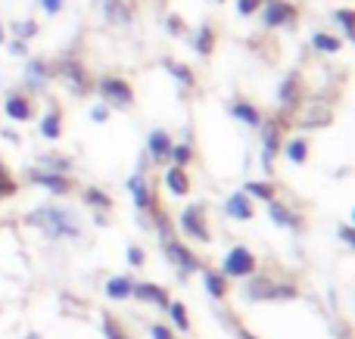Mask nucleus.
<instances>
[{
	"mask_svg": "<svg viewBox=\"0 0 355 339\" xmlns=\"http://www.w3.org/2000/svg\"><path fill=\"white\" fill-rule=\"evenodd\" d=\"M340 240H343L346 246H355V230H352V224H343V228H340Z\"/></svg>",
	"mask_w": 355,
	"mask_h": 339,
	"instance_id": "a18cd8bd",
	"label": "nucleus"
},
{
	"mask_svg": "<svg viewBox=\"0 0 355 339\" xmlns=\"http://www.w3.org/2000/svg\"><path fill=\"white\" fill-rule=\"evenodd\" d=\"M125 187H128V193H131V199H135V205L141 212H153V209H159L156 205V196H153V187L147 184V178H144L141 172H135L128 181H125Z\"/></svg>",
	"mask_w": 355,
	"mask_h": 339,
	"instance_id": "ddd939ff",
	"label": "nucleus"
},
{
	"mask_svg": "<svg viewBox=\"0 0 355 339\" xmlns=\"http://www.w3.org/2000/svg\"><path fill=\"white\" fill-rule=\"evenodd\" d=\"M243 193L250 199H262V203H271V199H277V187L271 184V181H246Z\"/></svg>",
	"mask_w": 355,
	"mask_h": 339,
	"instance_id": "c85d7f7f",
	"label": "nucleus"
},
{
	"mask_svg": "<svg viewBox=\"0 0 355 339\" xmlns=\"http://www.w3.org/2000/svg\"><path fill=\"white\" fill-rule=\"evenodd\" d=\"M281 153L287 156V162H293V165H306L309 162V137H290V140L281 147Z\"/></svg>",
	"mask_w": 355,
	"mask_h": 339,
	"instance_id": "a878e982",
	"label": "nucleus"
},
{
	"mask_svg": "<svg viewBox=\"0 0 355 339\" xmlns=\"http://www.w3.org/2000/svg\"><path fill=\"white\" fill-rule=\"evenodd\" d=\"M262 25L265 28H284V25L296 22V6L290 0H262Z\"/></svg>",
	"mask_w": 355,
	"mask_h": 339,
	"instance_id": "9d476101",
	"label": "nucleus"
},
{
	"mask_svg": "<svg viewBox=\"0 0 355 339\" xmlns=\"http://www.w3.org/2000/svg\"><path fill=\"white\" fill-rule=\"evenodd\" d=\"M0 109H3V116L10 118V122H31V116H35L31 100L25 97V93H19V91H12L10 97L0 103Z\"/></svg>",
	"mask_w": 355,
	"mask_h": 339,
	"instance_id": "2eb2a0df",
	"label": "nucleus"
},
{
	"mask_svg": "<svg viewBox=\"0 0 355 339\" xmlns=\"http://www.w3.org/2000/svg\"><path fill=\"white\" fill-rule=\"evenodd\" d=\"M41 168H44V172L69 174V172H72V159H66V156H44V159H41Z\"/></svg>",
	"mask_w": 355,
	"mask_h": 339,
	"instance_id": "c9c22d12",
	"label": "nucleus"
},
{
	"mask_svg": "<svg viewBox=\"0 0 355 339\" xmlns=\"http://www.w3.org/2000/svg\"><path fill=\"white\" fill-rule=\"evenodd\" d=\"M3 137H6V140H12V143H19V134H16V131H3Z\"/></svg>",
	"mask_w": 355,
	"mask_h": 339,
	"instance_id": "09e8293b",
	"label": "nucleus"
},
{
	"mask_svg": "<svg viewBox=\"0 0 355 339\" xmlns=\"http://www.w3.org/2000/svg\"><path fill=\"white\" fill-rule=\"evenodd\" d=\"M225 215L234 218V221H252L256 205H252V199L246 196L243 190H237V193H231V196L225 199Z\"/></svg>",
	"mask_w": 355,
	"mask_h": 339,
	"instance_id": "f3484780",
	"label": "nucleus"
},
{
	"mask_svg": "<svg viewBox=\"0 0 355 339\" xmlns=\"http://www.w3.org/2000/svg\"><path fill=\"white\" fill-rule=\"evenodd\" d=\"M91 118H94L97 125H103L106 118H110V106H106V103H97V106L91 109Z\"/></svg>",
	"mask_w": 355,
	"mask_h": 339,
	"instance_id": "37998d69",
	"label": "nucleus"
},
{
	"mask_svg": "<svg viewBox=\"0 0 355 339\" xmlns=\"http://www.w3.org/2000/svg\"><path fill=\"white\" fill-rule=\"evenodd\" d=\"M103 290L112 302H128L131 290H135V277H128V274H112V277L103 284Z\"/></svg>",
	"mask_w": 355,
	"mask_h": 339,
	"instance_id": "aec40b11",
	"label": "nucleus"
},
{
	"mask_svg": "<svg viewBox=\"0 0 355 339\" xmlns=\"http://www.w3.org/2000/svg\"><path fill=\"white\" fill-rule=\"evenodd\" d=\"M227 112H231L237 122H243L246 128H259V125H262V118H265L262 112L250 103V100H234V103L227 106Z\"/></svg>",
	"mask_w": 355,
	"mask_h": 339,
	"instance_id": "4be33fe9",
	"label": "nucleus"
},
{
	"mask_svg": "<svg viewBox=\"0 0 355 339\" xmlns=\"http://www.w3.org/2000/svg\"><path fill=\"white\" fill-rule=\"evenodd\" d=\"M53 75L69 87V91L75 93V97H85V93H91V87H94L91 78H87L85 62L75 59V56H69V59H60V66L53 68Z\"/></svg>",
	"mask_w": 355,
	"mask_h": 339,
	"instance_id": "0eeeda50",
	"label": "nucleus"
},
{
	"mask_svg": "<svg viewBox=\"0 0 355 339\" xmlns=\"http://www.w3.org/2000/svg\"><path fill=\"white\" fill-rule=\"evenodd\" d=\"M103 16L110 25H128L135 19V10L128 6V0H103Z\"/></svg>",
	"mask_w": 355,
	"mask_h": 339,
	"instance_id": "393cba45",
	"label": "nucleus"
},
{
	"mask_svg": "<svg viewBox=\"0 0 355 339\" xmlns=\"http://www.w3.org/2000/svg\"><path fill=\"white\" fill-rule=\"evenodd\" d=\"M262 10V0H237V12L240 16H252V12H259Z\"/></svg>",
	"mask_w": 355,
	"mask_h": 339,
	"instance_id": "ea45409f",
	"label": "nucleus"
},
{
	"mask_svg": "<svg viewBox=\"0 0 355 339\" xmlns=\"http://www.w3.org/2000/svg\"><path fill=\"white\" fill-rule=\"evenodd\" d=\"M131 299H137L141 305H159V309H166V305L172 302V296H168L166 286L150 284V280H135V290H131Z\"/></svg>",
	"mask_w": 355,
	"mask_h": 339,
	"instance_id": "4468645a",
	"label": "nucleus"
},
{
	"mask_svg": "<svg viewBox=\"0 0 355 339\" xmlns=\"http://www.w3.org/2000/svg\"><path fill=\"white\" fill-rule=\"evenodd\" d=\"M256 268H259V262L250 246H231L225 253V259H221V274L227 280H246L256 274Z\"/></svg>",
	"mask_w": 355,
	"mask_h": 339,
	"instance_id": "423d86ee",
	"label": "nucleus"
},
{
	"mask_svg": "<svg viewBox=\"0 0 355 339\" xmlns=\"http://www.w3.org/2000/svg\"><path fill=\"white\" fill-rule=\"evenodd\" d=\"M231 327H234V333H237V339H259L256 333H252V330H246V327H243V324H240V321H234Z\"/></svg>",
	"mask_w": 355,
	"mask_h": 339,
	"instance_id": "49530a36",
	"label": "nucleus"
},
{
	"mask_svg": "<svg viewBox=\"0 0 355 339\" xmlns=\"http://www.w3.org/2000/svg\"><path fill=\"white\" fill-rule=\"evenodd\" d=\"M53 78V68L47 59H28L25 62V87L28 91H44Z\"/></svg>",
	"mask_w": 355,
	"mask_h": 339,
	"instance_id": "dca6fc26",
	"label": "nucleus"
},
{
	"mask_svg": "<svg viewBox=\"0 0 355 339\" xmlns=\"http://www.w3.org/2000/svg\"><path fill=\"white\" fill-rule=\"evenodd\" d=\"M25 221L50 240H78L81 237V221L69 205H37L25 215Z\"/></svg>",
	"mask_w": 355,
	"mask_h": 339,
	"instance_id": "f257e3e1",
	"label": "nucleus"
},
{
	"mask_svg": "<svg viewBox=\"0 0 355 339\" xmlns=\"http://www.w3.org/2000/svg\"><path fill=\"white\" fill-rule=\"evenodd\" d=\"M168 149H172V137H168V131H162V128H156V131H150V137H147V156L159 165V162H168Z\"/></svg>",
	"mask_w": 355,
	"mask_h": 339,
	"instance_id": "6ab92c4d",
	"label": "nucleus"
},
{
	"mask_svg": "<svg viewBox=\"0 0 355 339\" xmlns=\"http://www.w3.org/2000/svg\"><path fill=\"white\" fill-rule=\"evenodd\" d=\"M37 131H41L44 140H60L62 137V112L56 109V106H50V109L41 116V122H37Z\"/></svg>",
	"mask_w": 355,
	"mask_h": 339,
	"instance_id": "b1692460",
	"label": "nucleus"
},
{
	"mask_svg": "<svg viewBox=\"0 0 355 339\" xmlns=\"http://www.w3.org/2000/svg\"><path fill=\"white\" fill-rule=\"evenodd\" d=\"M125 259H128V265L144 268V262H147V255H144V249H141V246H128V253H125Z\"/></svg>",
	"mask_w": 355,
	"mask_h": 339,
	"instance_id": "79ce46f5",
	"label": "nucleus"
},
{
	"mask_svg": "<svg viewBox=\"0 0 355 339\" xmlns=\"http://www.w3.org/2000/svg\"><path fill=\"white\" fill-rule=\"evenodd\" d=\"M334 122V106L324 103V100H309V103H300V116H296V125L306 131L315 128H327Z\"/></svg>",
	"mask_w": 355,
	"mask_h": 339,
	"instance_id": "1a4fd4ad",
	"label": "nucleus"
},
{
	"mask_svg": "<svg viewBox=\"0 0 355 339\" xmlns=\"http://www.w3.org/2000/svg\"><path fill=\"white\" fill-rule=\"evenodd\" d=\"M10 31H12V37H16V41H25V44H28L31 37L37 35V22H35V19H19V22L10 25Z\"/></svg>",
	"mask_w": 355,
	"mask_h": 339,
	"instance_id": "72a5a7b5",
	"label": "nucleus"
},
{
	"mask_svg": "<svg viewBox=\"0 0 355 339\" xmlns=\"http://www.w3.org/2000/svg\"><path fill=\"white\" fill-rule=\"evenodd\" d=\"M6 41V31H3V25H0V44H3Z\"/></svg>",
	"mask_w": 355,
	"mask_h": 339,
	"instance_id": "8fccbe9b",
	"label": "nucleus"
},
{
	"mask_svg": "<svg viewBox=\"0 0 355 339\" xmlns=\"http://www.w3.org/2000/svg\"><path fill=\"white\" fill-rule=\"evenodd\" d=\"M150 339H178L175 333H172V327H166V324H150Z\"/></svg>",
	"mask_w": 355,
	"mask_h": 339,
	"instance_id": "a19ab883",
	"label": "nucleus"
},
{
	"mask_svg": "<svg viewBox=\"0 0 355 339\" xmlns=\"http://www.w3.org/2000/svg\"><path fill=\"white\" fill-rule=\"evenodd\" d=\"M166 309H168V318H172V327L181 330V333H187L190 330V315H187V309H184V302H175L172 299Z\"/></svg>",
	"mask_w": 355,
	"mask_h": 339,
	"instance_id": "2f4dec72",
	"label": "nucleus"
},
{
	"mask_svg": "<svg viewBox=\"0 0 355 339\" xmlns=\"http://www.w3.org/2000/svg\"><path fill=\"white\" fill-rule=\"evenodd\" d=\"M97 93L103 97L106 106H116V109H128V106H135V87H131L125 78H119V75H106V78H100Z\"/></svg>",
	"mask_w": 355,
	"mask_h": 339,
	"instance_id": "6e6552de",
	"label": "nucleus"
},
{
	"mask_svg": "<svg viewBox=\"0 0 355 339\" xmlns=\"http://www.w3.org/2000/svg\"><path fill=\"white\" fill-rule=\"evenodd\" d=\"M103 336H106V339H131L122 327H119L116 318H110V315H103Z\"/></svg>",
	"mask_w": 355,
	"mask_h": 339,
	"instance_id": "4c0bfd02",
	"label": "nucleus"
},
{
	"mask_svg": "<svg viewBox=\"0 0 355 339\" xmlns=\"http://www.w3.org/2000/svg\"><path fill=\"white\" fill-rule=\"evenodd\" d=\"M227 284H231V280H227L221 271H212V268L202 271V286H206V293L215 299V302H225L227 299V290H231Z\"/></svg>",
	"mask_w": 355,
	"mask_h": 339,
	"instance_id": "5701e85b",
	"label": "nucleus"
},
{
	"mask_svg": "<svg viewBox=\"0 0 355 339\" xmlns=\"http://www.w3.org/2000/svg\"><path fill=\"white\" fill-rule=\"evenodd\" d=\"M268 215H271V221H275L277 228L302 230V215L290 209L287 203H281V199H271V203H268Z\"/></svg>",
	"mask_w": 355,
	"mask_h": 339,
	"instance_id": "a211bd4d",
	"label": "nucleus"
},
{
	"mask_svg": "<svg viewBox=\"0 0 355 339\" xmlns=\"http://www.w3.org/2000/svg\"><path fill=\"white\" fill-rule=\"evenodd\" d=\"M168 162L178 168H187L190 162H193V147L190 143H172V149H168Z\"/></svg>",
	"mask_w": 355,
	"mask_h": 339,
	"instance_id": "473e14b6",
	"label": "nucleus"
},
{
	"mask_svg": "<svg viewBox=\"0 0 355 339\" xmlns=\"http://www.w3.org/2000/svg\"><path fill=\"white\" fill-rule=\"evenodd\" d=\"M312 47L318 50V53L334 56V53H340V47H343V41H340V37H334L331 31H315V35H312Z\"/></svg>",
	"mask_w": 355,
	"mask_h": 339,
	"instance_id": "7c9ffc66",
	"label": "nucleus"
},
{
	"mask_svg": "<svg viewBox=\"0 0 355 339\" xmlns=\"http://www.w3.org/2000/svg\"><path fill=\"white\" fill-rule=\"evenodd\" d=\"M81 199H85V205H91L94 212H110L112 209V196L103 190V187H85V193H81Z\"/></svg>",
	"mask_w": 355,
	"mask_h": 339,
	"instance_id": "bb28decb",
	"label": "nucleus"
},
{
	"mask_svg": "<svg viewBox=\"0 0 355 339\" xmlns=\"http://www.w3.org/2000/svg\"><path fill=\"white\" fill-rule=\"evenodd\" d=\"M352 19H355V10H349V6H343V10H334V22L340 25V31H343L346 41H352Z\"/></svg>",
	"mask_w": 355,
	"mask_h": 339,
	"instance_id": "e433bc0d",
	"label": "nucleus"
},
{
	"mask_svg": "<svg viewBox=\"0 0 355 339\" xmlns=\"http://www.w3.org/2000/svg\"><path fill=\"white\" fill-rule=\"evenodd\" d=\"M162 66H166V72L172 75L181 87H196V78H193V72H190V66H184V62H178V59H162Z\"/></svg>",
	"mask_w": 355,
	"mask_h": 339,
	"instance_id": "c756f323",
	"label": "nucleus"
},
{
	"mask_svg": "<svg viewBox=\"0 0 355 339\" xmlns=\"http://www.w3.org/2000/svg\"><path fill=\"white\" fill-rule=\"evenodd\" d=\"M215 3H221V0H215Z\"/></svg>",
	"mask_w": 355,
	"mask_h": 339,
	"instance_id": "603ef678",
	"label": "nucleus"
},
{
	"mask_svg": "<svg viewBox=\"0 0 355 339\" xmlns=\"http://www.w3.org/2000/svg\"><path fill=\"white\" fill-rule=\"evenodd\" d=\"M162 184H166V190L172 193V196H187L190 193V174L187 168H166V174H162Z\"/></svg>",
	"mask_w": 355,
	"mask_h": 339,
	"instance_id": "412c9836",
	"label": "nucleus"
},
{
	"mask_svg": "<svg viewBox=\"0 0 355 339\" xmlns=\"http://www.w3.org/2000/svg\"><path fill=\"white\" fill-rule=\"evenodd\" d=\"M300 296V286L296 284H284V280H275V277H246V286H243V299L250 302H293Z\"/></svg>",
	"mask_w": 355,
	"mask_h": 339,
	"instance_id": "f03ea898",
	"label": "nucleus"
},
{
	"mask_svg": "<svg viewBox=\"0 0 355 339\" xmlns=\"http://www.w3.org/2000/svg\"><path fill=\"white\" fill-rule=\"evenodd\" d=\"M25 178H28V184L44 187V190L53 193V196H69V193H72V178H69V174L44 172V168H28Z\"/></svg>",
	"mask_w": 355,
	"mask_h": 339,
	"instance_id": "9b49d317",
	"label": "nucleus"
},
{
	"mask_svg": "<svg viewBox=\"0 0 355 339\" xmlns=\"http://www.w3.org/2000/svg\"><path fill=\"white\" fill-rule=\"evenodd\" d=\"M277 103L284 109H300V103H306V81H302L300 72H290L287 78L277 87Z\"/></svg>",
	"mask_w": 355,
	"mask_h": 339,
	"instance_id": "f8f14e48",
	"label": "nucleus"
},
{
	"mask_svg": "<svg viewBox=\"0 0 355 339\" xmlns=\"http://www.w3.org/2000/svg\"><path fill=\"white\" fill-rule=\"evenodd\" d=\"M166 31L172 37H184V31H187V28H184V22H181V16H178V12H168V16H166Z\"/></svg>",
	"mask_w": 355,
	"mask_h": 339,
	"instance_id": "58836bf2",
	"label": "nucleus"
},
{
	"mask_svg": "<svg viewBox=\"0 0 355 339\" xmlns=\"http://www.w3.org/2000/svg\"><path fill=\"white\" fill-rule=\"evenodd\" d=\"M25 50H28L25 47V41H10V53L12 56H25Z\"/></svg>",
	"mask_w": 355,
	"mask_h": 339,
	"instance_id": "de8ad7c7",
	"label": "nucleus"
},
{
	"mask_svg": "<svg viewBox=\"0 0 355 339\" xmlns=\"http://www.w3.org/2000/svg\"><path fill=\"white\" fill-rule=\"evenodd\" d=\"M62 3H66V0H41V6H44L47 16H56V12L62 10Z\"/></svg>",
	"mask_w": 355,
	"mask_h": 339,
	"instance_id": "c03bdc74",
	"label": "nucleus"
},
{
	"mask_svg": "<svg viewBox=\"0 0 355 339\" xmlns=\"http://www.w3.org/2000/svg\"><path fill=\"white\" fill-rule=\"evenodd\" d=\"M193 50H196V56H212V50H215V28L209 22H202L200 28H196Z\"/></svg>",
	"mask_w": 355,
	"mask_h": 339,
	"instance_id": "cd10ccee",
	"label": "nucleus"
},
{
	"mask_svg": "<svg viewBox=\"0 0 355 339\" xmlns=\"http://www.w3.org/2000/svg\"><path fill=\"white\" fill-rule=\"evenodd\" d=\"M178 224H181L184 237H190V240L212 243V228H209V215H206V205L202 203L184 205V212L178 215Z\"/></svg>",
	"mask_w": 355,
	"mask_h": 339,
	"instance_id": "39448f33",
	"label": "nucleus"
},
{
	"mask_svg": "<svg viewBox=\"0 0 355 339\" xmlns=\"http://www.w3.org/2000/svg\"><path fill=\"white\" fill-rule=\"evenodd\" d=\"M28 339H41V336H37V333H28Z\"/></svg>",
	"mask_w": 355,
	"mask_h": 339,
	"instance_id": "3c124183",
	"label": "nucleus"
},
{
	"mask_svg": "<svg viewBox=\"0 0 355 339\" xmlns=\"http://www.w3.org/2000/svg\"><path fill=\"white\" fill-rule=\"evenodd\" d=\"M16 190H19L16 178H12V172L3 165V159H0V199H10V196H16Z\"/></svg>",
	"mask_w": 355,
	"mask_h": 339,
	"instance_id": "f704fd0d",
	"label": "nucleus"
},
{
	"mask_svg": "<svg viewBox=\"0 0 355 339\" xmlns=\"http://www.w3.org/2000/svg\"><path fill=\"white\" fill-rule=\"evenodd\" d=\"M284 118L281 116H271V118H262L259 125V143H262V168L265 172H275V159L281 156V147H284Z\"/></svg>",
	"mask_w": 355,
	"mask_h": 339,
	"instance_id": "7ed1b4c3",
	"label": "nucleus"
},
{
	"mask_svg": "<svg viewBox=\"0 0 355 339\" xmlns=\"http://www.w3.org/2000/svg\"><path fill=\"white\" fill-rule=\"evenodd\" d=\"M162 253H166V259L175 265V271L181 280H187L190 274L202 271V262L196 259V253L187 246V243L175 240V237H162Z\"/></svg>",
	"mask_w": 355,
	"mask_h": 339,
	"instance_id": "20e7f679",
	"label": "nucleus"
}]
</instances>
